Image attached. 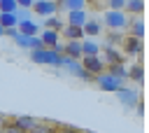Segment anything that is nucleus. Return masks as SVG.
Here are the masks:
<instances>
[{"mask_svg": "<svg viewBox=\"0 0 149 133\" xmlns=\"http://www.w3.org/2000/svg\"><path fill=\"white\" fill-rule=\"evenodd\" d=\"M102 21H105V26H107L109 30H126L130 16H128L123 9H107L105 16H102Z\"/></svg>", "mask_w": 149, "mask_h": 133, "instance_id": "f257e3e1", "label": "nucleus"}, {"mask_svg": "<svg viewBox=\"0 0 149 133\" xmlns=\"http://www.w3.org/2000/svg\"><path fill=\"white\" fill-rule=\"evenodd\" d=\"M61 56L63 54H58V51H54V49H47V47H42V49H30V61L33 63H40V65H61Z\"/></svg>", "mask_w": 149, "mask_h": 133, "instance_id": "f03ea898", "label": "nucleus"}, {"mask_svg": "<svg viewBox=\"0 0 149 133\" xmlns=\"http://www.w3.org/2000/svg\"><path fill=\"white\" fill-rule=\"evenodd\" d=\"M93 82H95V86H98L100 91H109V93H116V91L123 86V82H121V79H116L114 75H109L107 70H102L100 75H95V77H93Z\"/></svg>", "mask_w": 149, "mask_h": 133, "instance_id": "7ed1b4c3", "label": "nucleus"}, {"mask_svg": "<svg viewBox=\"0 0 149 133\" xmlns=\"http://www.w3.org/2000/svg\"><path fill=\"white\" fill-rule=\"evenodd\" d=\"M30 12H35L37 16L47 19V16L58 14V5H56V0H35L33 7H30Z\"/></svg>", "mask_w": 149, "mask_h": 133, "instance_id": "20e7f679", "label": "nucleus"}, {"mask_svg": "<svg viewBox=\"0 0 149 133\" xmlns=\"http://www.w3.org/2000/svg\"><path fill=\"white\" fill-rule=\"evenodd\" d=\"M79 63H81V68H84L91 77L100 75V72L105 70V63H102V58H100V56H81V58H79Z\"/></svg>", "mask_w": 149, "mask_h": 133, "instance_id": "39448f33", "label": "nucleus"}, {"mask_svg": "<svg viewBox=\"0 0 149 133\" xmlns=\"http://www.w3.org/2000/svg\"><path fill=\"white\" fill-rule=\"evenodd\" d=\"M116 96H119L121 105H126V107H133V105H137V103H140L137 89H133V86H121V89L116 91Z\"/></svg>", "mask_w": 149, "mask_h": 133, "instance_id": "423d86ee", "label": "nucleus"}, {"mask_svg": "<svg viewBox=\"0 0 149 133\" xmlns=\"http://www.w3.org/2000/svg\"><path fill=\"white\" fill-rule=\"evenodd\" d=\"M12 40H14L21 49H42V40H40L37 35H21V33H16Z\"/></svg>", "mask_w": 149, "mask_h": 133, "instance_id": "0eeeda50", "label": "nucleus"}, {"mask_svg": "<svg viewBox=\"0 0 149 133\" xmlns=\"http://www.w3.org/2000/svg\"><path fill=\"white\" fill-rule=\"evenodd\" d=\"M12 124H14V126H19L21 131L30 133V131H33V128H35L40 121H37L35 117H28V114H19V117H14V119H12Z\"/></svg>", "mask_w": 149, "mask_h": 133, "instance_id": "6e6552de", "label": "nucleus"}, {"mask_svg": "<svg viewBox=\"0 0 149 133\" xmlns=\"http://www.w3.org/2000/svg\"><path fill=\"white\" fill-rule=\"evenodd\" d=\"M40 40H42V47H47V49H56V47L61 44L58 30H44V33L40 35Z\"/></svg>", "mask_w": 149, "mask_h": 133, "instance_id": "1a4fd4ad", "label": "nucleus"}, {"mask_svg": "<svg viewBox=\"0 0 149 133\" xmlns=\"http://www.w3.org/2000/svg\"><path fill=\"white\" fill-rule=\"evenodd\" d=\"M123 49H126V54H130V56H140L144 47H142V40H137V37L128 35V37L123 40Z\"/></svg>", "mask_w": 149, "mask_h": 133, "instance_id": "9d476101", "label": "nucleus"}, {"mask_svg": "<svg viewBox=\"0 0 149 133\" xmlns=\"http://www.w3.org/2000/svg\"><path fill=\"white\" fill-rule=\"evenodd\" d=\"M58 35H63V37H68V40H84L81 26H70V23H65V26L58 30Z\"/></svg>", "mask_w": 149, "mask_h": 133, "instance_id": "9b49d317", "label": "nucleus"}, {"mask_svg": "<svg viewBox=\"0 0 149 133\" xmlns=\"http://www.w3.org/2000/svg\"><path fill=\"white\" fill-rule=\"evenodd\" d=\"M100 49H102V47H100L93 37H84V40H81V56H98Z\"/></svg>", "mask_w": 149, "mask_h": 133, "instance_id": "f8f14e48", "label": "nucleus"}, {"mask_svg": "<svg viewBox=\"0 0 149 133\" xmlns=\"http://www.w3.org/2000/svg\"><path fill=\"white\" fill-rule=\"evenodd\" d=\"M16 30H19L21 35H37V33H40V26H37L33 19H23V21L16 23Z\"/></svg>", "mask_w": 149, "mask_h": 133, "instance_id": "ddd939ff", "label": "nucleus"}, {"mask_svg": "<svg viewBox=\"0 0 149 133\" xmlns=\"http://www.w3.org/2000/svg\"><path fill=\"white\" fill-rule=\"evenodd\" d=\"M81 30H84V35H88V37H98L100 30H102V23H100L98 19H86V23L81 26Z\"/></svg>", "mask_w": 149, "mask_h": 133, "instance_id": "4468645a", "label": "nucleus"}, {"mask_svg": "<svg viewBox=\"0 0 149 133\" xmlns=\"http://www.w3.org/2000/svg\"><path fill=\"white\" fill-rule=\"evenodd\" d=\"M86 19H88L86 9H72V12H68V23L70 26H84Z\"/></svg>", "mask_w": 149, "mask_h": 133, "instance_id": "2eb2a0df", "label": "nucleus"}, {"mask_svg": "<svg viewBox=\"0 0 149 133\" xmlns=\"http://www.w3.org/2000/svg\"><path fill=\"white\" fill-rule=\"evenodd\" d=\"M105 68H107V72L114 75L116 79H121V82L128 79V65H123V63H112V65H105Z\"/></svg>", "mask_w": 149, "mask_h": 133, "instance_id": "dca6fc26", "label": "nucleus"}, {"mask_svg": "<svg viewBox=\"0 0 149 133\" xmlns=\"http://www.w3.org/2000/svg\"><path fill=\"white\" fill-rule=\"evenodd\" d=\"M128 28H130V35H133V37H137V40L144 37V21H142L140 16L130 19V21H128Z\"/></svg>", "mask_w": 149, "mask_h": 133, "instance_id": "f3484780", "label": "nucleus"}, {"mask_svg": "<svg viewBox=\"0 0 149 133\" xmlns=\"http://www.w3.org/2000/svg\"><path fill=\"white\" fill-rule=\"evenodd\" d=\"M102 63H105V65H112V63H123V56H121L114 47H109V44H107V47H105V58H102Z\"/></svg>", "mask_w": 149, "mask_h": 133, "instance_id": "a211bd4d", "label": "nucleus"}, {"mask_svg": "<svg viewBox=\"0 0 149 133\" xmlns=\"http://www.w3.org/2000/svg\"><path fill=\"white\" fill-rule=\"evenodd\" d=\"M123 12H130L135 16H142L144 12V0H126L123 2Z\"/></svg>", "mask_w": 149, "mask_h": 133, "instance_id": "6ab92c4d", "label": "nucleus"}, {"mask_svg": "<svg viewBox=\"0 0 149 133\" xmlns=\"http://www.w3.org/2000/svg\"><path fill=\"white\" fill-rule=\"evenodd\" d=\"M58 9H65V12H72V9H84L86 7V0H56Z\"/></svg>", "mask_w": 149, "mask_h": 133, "instance_id": "aec40b11", "label": "nucleus"}, {"mask_svg": "<svg viewBox=\"0 0 149 133\" xmlns=\"http://www.w3.org/2000/svg\"><path fill=\"white\" fill-rule=\"evenodd\" d=\"M128 79L135 82V84H142V82H144V68H142L140 63L130 65V68H128Z\"/></svg>", "mask_w": 149, "mask_h": 133, "instance_id": "412c9836", "label": "nucleus"}, {"mask_svg": "<svg viewBox=\"0 0 149 133\" xmlns=\"http://www.w3.org/2000/svg\"><path fill=\"white\" fill-rule=\"evenodd\" d=\"M16 23H19L16 14H12V12H0V26H2V28H16Z\"/></svg>", "mask_w": 149, "mask_h": 133, "instance_id": "4be33fe9", "label": "nucleus"}, {"mask_svg": "<svg viewBox=\"0 0 149 133\" xmlns=\"http://www.w3.org/2000/svg\"><path fill=\"white\" fill-rule=\"evenodd\" d=\"M44 26H47V30H61V28H63V19H61L58 14L47 16V19H44Z\"/></svg>", "mask_w": 149, "mask_h": 133, "instance_id": "5701e85b", "label": "nucleus"}, {"mask_svg": "<svg viewBox=\"0 0 149 133\" xmlns=\"http://www.w3.org/2000/svg\"><path fill=\"white\" fill-rule=\"evenodd\" d=\"M19 7H16V0H0V12H16Z\"/></svg>", "mask_w": 149, "mask_h": 133, "instance_id": "b1692460", "label": "nucleus"}, {"mask_svg": "<svg viewBox=\"0 0 149 133\" xmlns=\"http://www.w3.org/2000/svg\"><path fill=\"white\" fill-rule=\"evenodd\" d=\"M54 131H56V128H51V126H47V124H37L30 133H54Z\"/></svg>", "mask_w": 149, "mask_h": 133, "instance_id": "393cba45", "label": "nucleus"}, {"mask_svg": "<svg viewBox=\"0 0 149 133\" xmlns=\"http://www.w3.org/2000/svg\"><path fill=\"white\" fill-rule=\"evenodd\" d=\"M2 133H26V131H21L19 126H14L12 121H7L5 126H2Z\"/></svg>", "mask_w": 149, "mask_h": 133, "instance_id": "a878e982", "label": "nucleus"}, {"mask_svg": "<svg viewBox=\"0 0 149 133\" xmlns=\"http://www.w3.org/2000/svg\"><path fill=\"white\" fill-rule=\"evenodd\" d=\"M123 2H126V0H107L109 9H123Z\"/></svg>", "mask_w": 149, "mask_h": 133, "instance_id": "bb28decb", "label": "nucleus"}, {"mask_svg": "<svg viewBox=\"0 0 149 133\" xmlns=\"http://www.w3.org/2000/svg\"><path fill=\"white\" fill-rule=\"evenodd\" d=\"M33 2H35V0H16V7H21V9H30Z\"/></svg>", "mask_w": 149, "mask_h": 133, "instance_id": "cd10ccee", "label": "nucleus"}, {"mask_svg": "<svg viewBox=\"0 0 149 133\" xmlns=\"http://www.w3.org/2000/svg\"><path fill=\"white\" fill-rule=\"evenodd\" d=\"M54 133H79V131H74V128H68V126H61V128H56Z\"/></svg>", "mask_w": 149, "mask_h": 133, "instance_id": "c85d7f7f", "label": "nucleus"}, {"mask_svg": "<svg viewBox=\"0 0 149 133\" xmlns=\"http://www.w3.org/2000/svg\"><path fill=\"white\" fill-rule=\"evenodd\" d=\"M7 121H9V117H7V114H0V131H2V126H5Z\"/></svg>", "mask_w": 149, "mask_h": 133, "instance_id": "c756f323", "label": "nucleus"}, {"mask_svg": "<svg viewBox=\"0 0 149 133\" xmlns=\"http://www.w3.org/2000/svg\"><path fill=\"white\" fill-rule=\"evenodd\" d=\"M0 133H2V131H0Z\"/></svg>", "mask_w": 149, "mask_h": 133, "instance_id": "7c9ffc66", "label": "nucleus"}]
</instances>
